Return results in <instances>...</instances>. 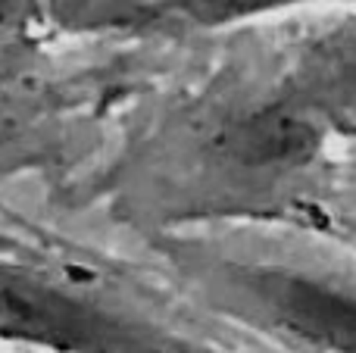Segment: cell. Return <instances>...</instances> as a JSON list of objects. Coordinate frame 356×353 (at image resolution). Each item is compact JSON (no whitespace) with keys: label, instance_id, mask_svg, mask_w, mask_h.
I'll return each mask as SVG.
<instances>
[{"label":"cell","instance_id":"obj_1","mask_svg":"<svg viewBox=\"0 0 356 353\" xmlns=\"http://www.w3.org/2000/svg\"><path fill=\"white\" fill-rule=\"evenodd\" d=\"M0 341L47 353H207L29 269L0 263Z\"/></svg>","mask_w":356,"mask_h":353},{"label":"cell","instance_id":"obj_2","mask_svg":"<svg viewBox=\"0 0 356 353\" xmlns=\"http://www.w3.org/2000/svg\"><path fill=\"white\" fill-rule=\"evenodd\" d=\"M238 294L259 322L313 353H356V291L291 269H238Z\"/></svg>","mask_w":356,"mask_h":353},{"label":"cell","instance_id":"obj_5","mask_svg":"<svg viewBox=\"0 0 356 353\" xmlns=\"http://www.w3.org/2000/svg\"><path fill=\"white\" fill-rule=\"evenodd\" d=\"M38 10L69 31H129L172 22V0H38Z\"/></svg>","mask_w":356,"mask_h":353},{"label":"cell","instance_id":"obj_3","mask_svg":"<svg viewBox=\"0 0 356 353\" xmlns=\"http://www.w3.org/2000/svg\"><path fill=\"white\" fill-rule=\"evenodd\" d=\"M325 129L300 97L288 94L284 100L250 106L222 125L213 141V160L244 175H288L316 160Z\"/></svg>","mask_w":356,"mask_h":353},{"label":"cell","instance_id":"obj_4","mask_svg":"<svg viewBox=\"0 0 356 353\" xmlns=\"http://www.w3.org/2000/svg\"><path fill=\"white\" fill-rule=\"evenodd\" d=\"M291 94L325 125L356 129V22L325 31L303 50Z\"/></svg>","mask_w":356,"mask_h":353},{"label":"cell","instance_id":"obj_6","mask_svg":"<svg viewBox=\"0 0 356 353\" xmlns=\"http://www.w3.org/2000/svg\"><path fill=\"white\" fill-rule=\"evenodd\" d=\"M35 16H41L38 0H0V31L29 25Z\"/></svg>","mask_w":356,"mask_h":353}]
</instances>
